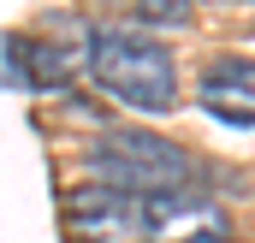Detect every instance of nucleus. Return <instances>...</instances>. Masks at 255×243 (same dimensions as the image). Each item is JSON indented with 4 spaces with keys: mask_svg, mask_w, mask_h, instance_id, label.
<instances>
[{
    "mask_svg": "<svg viewBox=\"0 0 255 243\" xmlns=\"http://www.w3.org/2000/svg\"><path fill=\"white\" fill-rule=\"evenodd\" d=\"M196 107L208 119L232 124V130H255V60L250 54L208 60L202 77H196Z\"/></svg>",
    "mask_w": 255,
    "mask_h": 243,
    "instance_id": "nucleus-4",
    "label": "nucleus"
},
{
    "mask_svg": "<svg viewBox=\"0 0 255 243\" xmlns=\"http://www.w3.org/2000/svg\"><path fill=\"white\" fill-rule=\"evenodd\" d=\"M160 202L166 196H125V190H107V184L83 178L65 190V232L77 243H148L154 238V220H160Z\"/></svg>",
    "mask_w": 255,
    "mask_h": 243,
    "instance_id": "nucleus-3",
    "label": "nucleus"
},
{
    "mask_svg": "<svg viewBox=\"0 0 255 243\" xmlns=\"http://www.w3.org/2000/svg\"><path fill=\"white\" fill-rule=\"evenodd\" d=\"M83 71L101 83V95H113L130 113H172L178 107L172 48L148 30H95Z\"/></svg>",
    "mask_w": 255,
    "mask_h": 243,
    "instance_id": "nucleus-2",
    "label": "nucleus"
},
{
    "mask_svg": "<svg viewBox=\"0 0 255 243\" xmlns=\"http://www.w3.org/2000/svg\"><path fill=\"white\" fill-rule=\"evenodd\" d=\"M136 6V18H148L154 30L160 24H178V18H190V0H130Z\"/></svg>",
    "mask_w": 255,
    "mask_h": 243,
    "instance_id": "nucleus-5",
    "label": "nucleus"
},
{
    "mask_svg": "<svg viewBox=\"0 0 255 243\" xmlns=\"http://www.w3.org/2000/svg\"><path fill=\"white\" fill-rule=\"evenodd\" d=\"M89 178L125 196H196V160L160 130H130V124H107L95 130V142L83 148Z\"/></svg>",
    "mask_w": 255,
    "mask_h": 243,
    "instance_id": "nucleus-1",
    "label": "nucleus"
}]
</instances>
